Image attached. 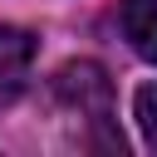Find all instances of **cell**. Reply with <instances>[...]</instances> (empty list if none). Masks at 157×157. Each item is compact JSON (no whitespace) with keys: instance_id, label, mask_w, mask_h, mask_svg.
Here are the masks:
<instances>
[{"instance_id":"cell-2","label":"cell","mask_w":157,"mask_h":157,"mask_svg":"<svg viewBox=\"0 0 157 157\" xmlns=\"http://www.w3.org/2000/svg\"><path fill=\"white\" fill-rule=\"evenodd\" d=\"M29 64H34V39H29L25 29L0 25V108H10V103L25 93Z\"/></svg>"},{"instance_id":"cell-1","label":"cell","mask_w":157,"mask_h":157,"mask_svg":"<svg viewBox=\"0 0 157 157\" xmlns=\"http://www.w3.org/2000/svg\"><path fill=\"white\" fill-rule=\"evenodd\" d=\"M49 98H54L59 113H69V118L83 123V132H78L83 147H93V152H123V132L113 123V83H108V74L98 64H88V59L64 64L54 74V83H49Z\"/></svg>"},{"instance_id":"cell-4","label":"cell","mask_w":157,"mask_h":157,"mask_svg":"<svg viewBox=\"0 0 157 157\" xmlns=\"http://www.w3.org/2000/svg\"><path fill=\"white\" fill-rule=\"evenodd\" d=\"M132 118H137V128H142V142L157 152V83L137 88V98H132Z\"/></svg>"},{"instance_id":"cell-3","label":"cell","mask_w":157,"mask_h":157,"mask_svg":"<svg viewBox=\"0 0 157 157\" xmlns=\"http://www.w3.org/2000/svg\"><path fill=\"white\" fill-rule=\"evenodd\" d=\"M123 34L147 64H157V0H123Z\"/></svg>"}]
</instances>
